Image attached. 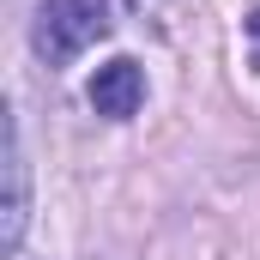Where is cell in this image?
I'll return each instance as SVG.
<instances>
[{
  "label": "cell",
  "instance_id": "1",
  "mask_svg": "<svg viewBox=\"0 0 260 260\" xmlns=\"http://www.w3.org/2000/svg\"><path fill=\"white\" fill-rule=\"evenodd\" d=\"M30 37H37V55L49 67L79 61L91 43L109 37V0H43Z\"/></svg>",
  "mask_w": 260,
  "mask_h": 260
},
{
  "label": "cell",
  "instance_id": "2",
  "mask_svg": "<svg viewBox=\"0 0 260 260\" xmlns=\"http://www.w3.org/2000/svg\"><path fill=\"white\" fill-rule=\"evenodd\" d=\"M24 218H30V164H24L18 121H6V218H0V242H6V254H18V242H24Z\"/></svg>",
  "mask_w": 260,
  "mask_h": 260
},
{
  "label": "cell",
  "instance_id": "3",
  "mask_svg": "<svg viewBox=\"0 0 260 260\" xmlns=\"http://www.w3.org/2000/svg\"><path fill=\"white\" fill-rule=\"evenodd\" d=\"M139 97H145V73H139V61L115 55L109 67H97V79H91V109H97V115L127 121L133 109H139Z\"/></svg>",
  "mask_w": 260,
  "mask_h": 260
},
{
  "label": "cell",
  "instance_id": "4",
  "mask_svg": "<svg viewBox=\"0 0 260 260\" xmlns=\"http://www.w3.org/2000/svg\"><path fill=\"white\" fill-rule=\"evenodd\" d=\"M248 61L260 67V6H254V12H248Z\"/></svg>",
  "mask_w": 260,
  "mask_h": 260
}]
</instances>
